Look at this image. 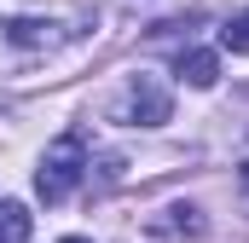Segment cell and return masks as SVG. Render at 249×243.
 <instances>
[{"label": "cell", "mask_w": 249, "mask_h": 243, "mask_svg": "<svg viewBox=\"0 0 249 243\" xmlns=\"http://www.w3.org/2000/svg\"><path fill=\"white\" fill-rule=\"evenodd\" d=\"M220 47H232V52H249V6L232 17V23H226V29H220Z\"/></svg>", "instance_id": "cell-5"}, {"label": "cell", "mask_w": 249, "mask_h": 243, "mask_svg": "<svg viewBox=\"0 0 249 243\" xmlns=\"http://www.w3.org/2000/svg\"><path fill=\"white\" fill-rule=\"evenodd\" d=\"M29 208L23 203H0V243H29Z\"/></svg>", "instance_id": "cell-4"}, {"label": "cell", "mask_w": 249, "mask_h": 243, "mask_svg": "<svg viewBox=\"0 0 249 243\" xmlns=\"http://www.w3.org/2000/svg\"><path fill=\"white\" fill-rule=\"evenodd\" d=\"M127 116H139L145 127L168 122V93H162L151 75H139V81H133V93H127Z\"/></svg>", "instance_id": "cell-2"}, {"label": "cell", "mask_w": 249, "mask_h": 243, "mask_svg": "<svg viewBox=\"0 0 249 243\" xmlns=\"http://www.w3.org/2000/svg\"><path fill=\"white\" fill-rule=\"evenodd\" d=\"M214 75H220V58H214V52H180V81L214 87Z\"/></svg>", "instance_id": "cell-3"}, {"label": "cell", "mask_w": 249, "mask_h": 243, "mask_svg": "<svg viewBox=\"0 0 249 243\" xmlns=\"http://www.w3.org/2000/svg\"><path fill=\"white\" fill-rule=\"evenodd\" d=\"M64 243H87V238H64Z\"/></svg>", "instance_id": "cell-6"}, {"label": "cell", "mask_w": 249, "mask_h": 243, "mask_svg": "<svg viewBox=\"0 0 249 243\" xmlns=\"http://www.w3.org/2000/svg\"><path fill=\"white\" fill-rule=\"evenodd\" d=\"M81 168H87V151H81V139H58L47 156H41V174H35V191L47 197V203H64L75 180H81Z\"/></svg>", "instance_id": "cell-1"}]
</instances>
